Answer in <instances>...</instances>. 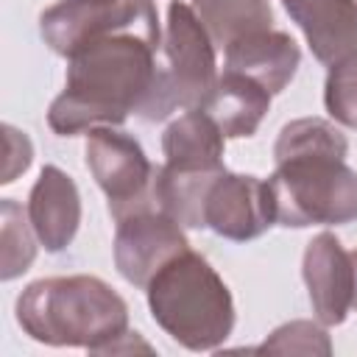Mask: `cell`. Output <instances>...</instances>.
Returning <instances> with one entry per match:
<instances>
[{
  "label": "cell",
  "instance_id": "d6986e66",
  "mask_svg": "<svg viewBox=\"0 0 357 357\" xmlns=\"http://www.w3.org/2000/svg\"><path fill=\"white\" fill-rule=\"evenodd\" d=\"M254 351H279V354H332L326 329L312 321H290L273 329Z\"/></svg>",
  "mask_w": 357,
  "mask_h": 357
},
{
  "label": "cell",
  "instance_id": "ffe728a7",
  "mask_svg": "<svg viewBox=\"0 0 357 357\" xmlns=\"http://www.w3.org/2000/svg\"><path fill=\"white\" fill-rule=\"evenodd\" d=\"M6 145H8V159H6V173L0 178L3 184L14 181L17 173H25L31 165V156H33L31 139L25 134H20L14 126H6Z\"/></svg>",
  "mask_w": 357,
  "mask_h": 357
},
{
  "label": "cell",
  "instance_id": "5b68a950",
  "mask_svg": "<svg viewBox=\"0 0 357 357\" xmlns=\"http://www.w3.org/2000/svg\"><path fill=\"white\" fill-rule=\"evenodd\" d=\"M84 153L114 220L145 206H159L153 195L159 167L151 165L142 145L131 134L120 131V126H98L86 131Z\"/></svg>",
  "mask_w": 357,
  "mask_h": 357
},
{
  "label": "cell",
  "instance_id": "30bf717a",
  "mask_svg": "<svg viewBox=\"0 0 357 357\" xmlns=\"http://www.w3.org/2000/svg\"><path fill=\"white\" fill-rule=\"evenodd\" d=\"M28 220L45 251H64L81 226V195L75 181L56 165H45L28 195Z\"/></svg>",
  "mask_w": 357,
  "mask_h": 357
},
{
  "label": "cell",
  "instance_id": "7a4b0ae2",
  "mask_svg": "<svg viewBox=\"0 0 357 357\" xmlns=\"http://www.w3.org/2000/svg\"><path fill=\"white\" fill-rule=\"evenodd\" d=\"M349 142L324 117H298L282 126L268 178L279 226H340L357 220V173L346 165Z\"/></svg>",
  "mask_w": 357,
  "mask_h": 357
},
{
  "label": "cell",
  "instance_id": "9c48e42d",
  "mask_svg": "<svg viewBox=\"0 0 357 357\" xmlns=\"http://www.w3.org/2000/svg\"><path fill=\"white\" fill-rule=\"evenodd\" d=\"M301 276L307 284V296L315 318L324 326H337L354 307V262L351 254L332 231L315 234L301 259Z\"/></svg>",
  "mask_w": 357,
  "mask_h": 357
},
{
  "label": "cell",
  "instance_id": "8fae6325",
  "mask_svg": "<svg viewBox=\"0 0 357 357\" xmlns=\"http://www.w3.org/2000/svg\"><path fill=\"white\" fill-rule=\"evenodd\" d=\"M223 131L201 109H187L162 134L165 170L181 176H218L223 165Z\"/></svg>",
  "mask_w": 357,
  "mask_h": 357
},
{
  "label": "cell",
  "instance_id": "2e32d148",
  "mask_svg": "<svg viewBox=\"0 0 357 357\" xmlns=\"http://www.w3.org/2000/svg\"><path fill=\"white\" fill-rule=\"evenodd\" d=\"M192 11L220 50L248 33L273 28V11L268 0H192Z\"/></svg>",
  "mask_w": 357,
  "mask_h": 357
},
{
  "label": "cell",
  "instance_id": "9a60e30c",
  "mask_svg": "<svg viewBox=\"0 0 357 357\" xmlns=\"http://www.w3.org/2000/svg\"><path fill=\"white\" fill-rule=\"evenodd\" d=\"M126 8L128 0H59L42 11L39 33L53 53L67 59L89 36L114 25Z\"/></svg>",
  "mask_w": 357,
  "mask_h": 357
},
{
  "label": "cell",
  "instance_id": "3957f363",
  "mask_svg": "<svg viewBox=\"0 0 357 357\" xmlns=\"http://www.w3.org/2000/svg\"><path fill=\"white\" fill-rule=\"evenodd\" d=\"M17 324L45 346H81L114 354L128 332V304L98 276H47L31 282L17 298Z\"/></svg>",
  "mask_w": 357,
  "mask_h": 357
},
{
  "label": "cell",
  "instance_id": "6da1fadb",
  "mask_svg": "<svg viewBox=\"0 0 357 357\" xmlns=\"http://www.w3.org/2000/svg\"><path fill=\"white\" fill-rule=\"evenodd\" d=\"M162 31L153 0H128L126 14L89 36L67 56L64 92L47 109L59 137L98 126H123L128 114L148 123L170 117L165 67H159Z\"/></svg>",
  "mask_w": 357,
  "mask_h": 357
},
{
  "label": "cell",
  "instance_id": "8992f818",
  "mask_svg": "<svg viewBox=\"0 0 357 357\" xmlns=\"http://www.w3.org/2000/svg\"><path fill=\"white\" fill-rule=\"evenodd\" d=\"M162 50L167 59L165 84L173 109H201L218 81L215 42L201 25L192 6L170 0Z\"/></svg>",
  "mask_w": 357,
  "mask_h": 357
},
{
  "label": "cell",
  "instance_id": "7c38bea8",
  "mask_svg": "<svg viewBox=\"0 0 357 357\" xmlns=\"http://www.w3.org/2000/svg\"><path fill=\"white\" fill-rule=\"evenodd\" d=\"M223 53H226V70L248 75L271 95H279L293 81L301 64V50L296 39L276 28L248 33L231 42Z\"/></svg>",
  "mask_w": 357,
  "mask_h": 357
},
{
  "label": "cell",
  "instance_id": "277c9868",
  "mask_svg": "<svg viewBox=\"0 0 357 357\" xmlns=\"http://www.w3.org/2000/svg\"><path fill=\"white\" fill-rule=\"evenodd\" d=\"M145 296L153 321L190 351H215L234 329V301L226 282L192 248L162 265Z\"/></svg>",
  "mask_w": 357,
  "mask_h": 357
},
{
  "label": "cell",
  "instance_id": "44dd1931",
  "mask_svg": "<svg viewBox=\"0 0 357 357\" xmlns=\"http://www.w3.org/2000/svg\"><path fill=\"white\" fill-rule=\"evenodd\" d=\"M351 262H354V279H357V251H351ZM354 307H357V290H354Z\"/></svg>",
  "mask_w": 357,
  "mask_h": 357
},
{
  "label": "cell",
  "instance_id": "4fadbf2b",
  "mask_svg": "<svg viewBox=\"0 0 357 357\" xmlns=\"http://www.w3.org/2000/svg\"><path fill=\"white\" fill-rule=\"evenodd\" d=\"M282 6L321 64L357 50V0H282Z\"/></svg>",
  "mask_w": 357,
  "mask_h": 357
},
{
  "label": "cell",
  "instance_id": "e0dca14e",
  "mask_svg": "<svg viewBox=\"0 0 357 357\" xmlns=\"http://www.w3.org/2000/svg\"><path fill=\"white\" fill-rule=\"evenodd\" d=\"M0 215H3V282L17 279L20 273H25L36 257V245H33V226L31 220L22 215V206L14 204L11 198H3L0 204Z\"/></svg>",
  "mask_w": 357,
  "mask_h": 357
},
{
  "label": "cell",
  "instance_id": "52a82bcc",
  "mask_svg": "<svg viewBox=\"0 0 357 357\" xmlns=\"http://www.w3.org/2000/svg\"><path fill=\"white\" fill-rule=\"evenodd\" d=\"M187 248L190 243L184 237V226L159 206H145L117 220L114 265L120 276L134 287L145 290L159 268Z\"/></svg>",
  "mask_w": 357,
  "mask_h": 357
},
{
  "label": "cell",
  "instance_id": "ac0fdd59",
  "mask_svg": "<svg viewBox=\"0 0 357 357\" xmlns=\"http://www.w3.org/2000/svg\"><path fill=\"white\" fill-rule=\"evenodd\" d=\"M324 106L332 120L346 128H357V50L326 64Z\"/></svg>",
  "mask_w": 357,
  "mask_h": 357
},
{
  "label": "cell",
  "instance_id": "5bb4252c",
  "mask_svg": "<svg viewBox=\"0 0 357 357\" xmlns=\"http://www.w3.org/2000/svg\"><path fill=\"white\" fill-rule=\"evenodd\" d=\"M271 109V92L243 73L226 70L218 75L201 112H206L226 139L254 137Z\"/></svg>",
  "mask_w": 357,
  "mask_h": 357
},
{
  "label": "cell",
  "instance_id": "ba28073f",
  "mask_svg": "<svg viewBox=\"0 0 357 357\" xmlns=\"http://www.w3.org/2000/svg\"><path fill=\"white\" fill-rule=\"evenodd\" d=\"M273 223L276 215L268 181L229 170L212 181L204 204V229H212L226 240L245 243L265 234Z\"/></svg>",
  "mask_w": 357,
  "mask_h": 357
}]
</instances>
